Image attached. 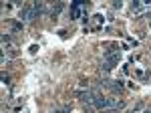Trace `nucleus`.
<instances>
[{
	"label": "nucleus",
	"mask_w": 151,
	"mask_h": 113,
	"mask_svg": "<svg viewBox=\"0 0 151 113\" xmlns=\"http://www.w3.org/2000/svg\"><path fill=\"white\" fill-rule=\"evenodd\" d=\"M109 87H111L113 93H121V91H123V81H111Z\"/></svg>",
	"instance_id": "2"
},
{
	"label": "nucleus",
	"mask_w": 151,
	"mask_h": 113,
	"mask_svg": "<svg viewBox=\"0 0 151 113\" xmlns=\"http://www.w3.org/2000/svg\"><path fill=\"white\" fill-rule=\"evenodd\" d=\"M55 113H67V111H65V109H58V111H55Z\"/></svg>",
	"instance_id": "4"
},
{
	"label": "nucleus",
	"mask_w": 151,
	"mask_h": 113,
	"mask_svg": "<svg viewBox=\"0 0 151 113\" xmlns=\"http://www.w3.org/2000/svg\"><path fill=\"white\" fill-rule=\"evenodd\" d=\"M2 43H4V45L10 43V34H2Z\"/></svg>",
	"instance_id": "3"
},
{
	"label": "nucleus",
	"mask_w": 151,
	"mask_h": 113,
	"mask_svg": "<svg viewBox=\"0 0 151 113\" xmlns=\"http://www.w3.org/2000/svg\"><path fill=\"white\" fill-rule=\"evenodd\" d=\"M93 107L95 109H103V111H107V109H111V99H107V97H103V95H95Z\"/></svg>",
	"instance_id": "1"
},
{
	"label": "nucleus",
	"mask_w": 151,
	"mask_h": 113,
	"mask_svg": "<svg viewBox=\"0 0 151 113\" xmlns=\"http://www.w3.org/2000/svg\"><path fill=\"white\" fill-rule=\"evenodd\" d=\"M143 113H151V107H149V109H145V111H143Z\"/></svg>",
	"instance_id": "5"
}]
</instances>
